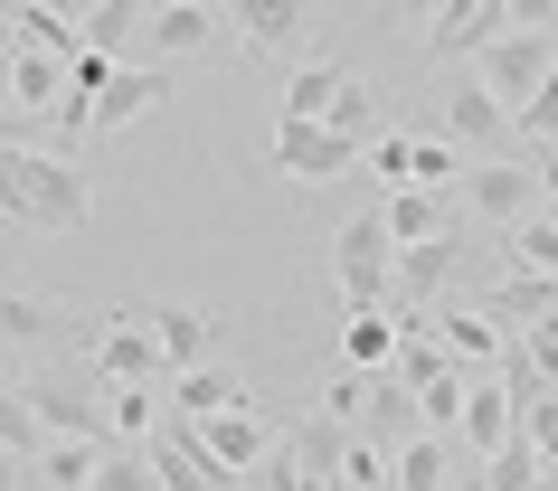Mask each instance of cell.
Masks as SVG:
<instances>
[{"instance_id": "cell-22", "label": "cell", "mask_w": 558, "mask_h": 491, "mask_svg": "<svg viewBox=\"0 0 558 491\" xmlns=\"http://www.w3.org/2000/svg\"><path fill=\"white\" fill-rule=\"evenodd\" d=\"M10 105H20V114H58L66 105V66L38 58V48H20V58H10Z\"/></svg>"}, {"instance_id": "cell-2", "label": "cell", "mask_w": 558, "mask_h": 491, "mask_svg": "<svg viewBox=\"0 0 558 491\" xmlns=\"http://www.w3.org/2000/svg\"><path fill=\"white\" fill-rule=\"evenodd\" d=\"M20 397L38 406L48 444H114V378L95 369L86 349H66V359H38V369L20 378Z\"/></svg>"}, {"instance_id": "cell-23", "label": "cell", "mask_w": 558, "mask_h": 491, "mask_svg": "<svg viewBox=\"0 0 558 491\" xmlns=\"http://www.w3.org/2000/svg\"><path fill=\"white\" fill-rule=\"evenodd\" d=\"M379 218H388V236H398V256H408V246H436V236H445L436 189H388V199H379Z\"/></svg>"}, {"instance_id": "cell-39", "label": "cell", "mask_w": 558, "mask_h": 491, "mask_svg": "<svg viewBox=\"0 0 558 491\" xmlns=\"http://www.w3.org/2000/svg\"><path fill=\"white\" fill-rule=\"evenodd\" d=\"M539 218H549V228H558V161H549V171H539Z\"/></svg>"}, {"instance_id": "cell-11", "label": "cell", "mask_w": 558, "mask_h": 491, "mask_svg": "<svg viewBox=\"0 0 558 491\" xmlns=\"http://www.w3.org/2000/svg\"><path fill=\"white\" fill-rule=\"evenodd\" d=\"M228 29V10H208V0H161V10H143V48L151 66L161 58H208V38Z\"/></svg>"}, {"instance_id": "cell-24", "label": "cell", "mask_w": 558, "mask_h": 491, "mask_svg": "<svg viewBox=\"0 0 558 491\" xmlns=\"http://www.w3.org/2000/svg\"><path fill=\"white\" fill-rule=\"evenodd\" d=\"M323 133H341V143L360 151V161H369V143H379V86H369V76H351V86H341V105H331V123Z\"/></svg>"}, {"instance_id": "cell-31", "label": "cell", "mask_w": 558, "mask_h": 491, "mask_svg": "<svg viewBox=\"0 0 558 491\" xmlns=\"http://www.w3.org/2000/svg\"><path fill=\"white\" fill-rule=\"evenodd\" d=\"M539 472H549L539 444H501V454L483 463V482H493V491H539Z\"/></svg>"}, {"instance_id": "cell-26", "label": "cell", "mask_w": 558, "mask_h": 491, "mask_svg": "<svg viewBox=\"0 0 558 491\" xmlns=\"http://www.w3.org/2000/svg\"><path fill=\"white\" fill-rule=\"evenodd\" d=\"M76 20H86V48H95V58L133 66V58H123V48L143 38V10H123V0H95V10H76Z\"/></svg>"}, {"instance_id": "cell-33", "label": "cell", "mask_w": 558, "mask_h": 491, "mask_svg": "<svg viewBox=\"0 0 558 491\" xmlns=\"http://www.w3.org/2000/svg\"><path fill=\"white\" fill-rule=\"evenodd\" d=\"M246 491H303V463H294V434H275V454L246 472Z\"/></svg>"}, {"instance_id": "cell-1", "label": "cell", "mask_w": 558, "mask_h": 491, "mask_svg": "<svg viewBox=\"0 0 558 491\" xmlns=\"http://www.w3.org/2000/svg\"><path fill=\"white\" fill-rule=\"evenodd\" d=\"M0 218H20V228H38V236H76L95 218L86 161H58V151H0Z\"/></svg>"}, {"instance_id": "cell-3", "label": "cell", "mask_w": 558, "mask_h": 491, "mask_svg": "<svg viewBox=\"0 0 558 491\" xmlns=\"http://www.w3.org/2000/svg\"><path fill=\"white\" fill-rule=\"evenodd\" d=\"M549 66H558V29H549V10H521V29H501L483 58H473V76L511 105V123H521V105L539 86H549Z\"/></svg>"}, {"instance_id": "cell-14", "label": "cell", "mask_w": 558, "mask_h": 491, "mask_svg": "<svg viewBox=\"0 0 558 491\" xmlns=\"http://www.w3.org/2000/svg\"><path fill=\"white\" fill-rule=\"evenodd\" d=\"M341 86H351V66H341V58H303L294 76H284V105H275V123H331Z\"/></svg>"}, {"instance_id": "cell-10", "label": "cell", "mask_w": 558, "mask_h": 491, "mask_svg": "<svg viewBox=\"0 0 558 491\" xmlns=\"http://www.w3.org/2000/svg\"><path fill=\"white\" fill-rule=\"evenodd\" d=\"M464 199L511 236V228L539 218V171H521V161H473V171H464Z\"/></svg>"}, {"instance_id": "cell-4", "label": "cell", "mask_w": 558, "mask_h": 491, "mask_svg": "<svg viewBox=\"0 0 558 491\" xmlns=\"http://www.w3.org/2000/svg\"><path fill=\"white\" fill-rule=\"evenodd\" d=\"M143 454H151V482H161V491H246L228 463L199 444V426H190V416H161V434H151Z\"/></svg>"}, {"instance_id": "cell-19", "label": "cell", "mask_w": 558, "mask_h": 491, "mask_svg": "<svg viewBox=\"0 0 558 491\" xmlns=\"http://www.w3.org/2000/svg\"><path fill=\"white\" fill-rule=\"evenodd\" d=\"M454 256H464L454 236H436V246H408V256H398V303H426V312H436L445 293H454Z\"/></svg>"}, {"instance_id": "cell-7", "label": "cell", "mask_w": 558, "mask_h": 491, "mask_svg": "<svg viewBox=\"0 0 558 491\" xmlns=\"http://www.w3.org/2000/svg\"><path fill=\"white\" fill-rule=\"evenodd\" d=\"M0 341L38 349V359H66V349H76V312H66V303H48V293L0 284Z\"/></svg>"}, {"instance_id": "cell-28", "label": "cell", "mask_w": 558, "mask_h": 491, "mask_svg": "<svg viewBox=\"0 0 558 491\" xmlns=\"http://www.w3.org/2000/svg\"><path fill=\"white\" fill-rule=\"evenodd\" d=\"M408 189H436V199H445V189H464V151L445 143L436 123L416 133V180H408Z\"/></svg>"}, {"instance_id": "cell-20", "label": "cell", "mask_w": 558, "mask_h": 491, "mask_svg": "<svg viewBox=\"0 0 558 491\" xmlns=\"http://www.w3.org/2000/svg\"><path fill=\"white\" fill-rule=\"evenodd\" d=\"M341 369H360V378L398 369V321L388 312H341Z\"/></svg>"}, {"instance_id": "cell-37", "label": "cell", "mask_w": 558, "mask_h": 491, "mask_svg": "<svg viewBox=\"0 0 558 491\" xmlns=\"http://www.w3.org/2000/svg\"><path fill=\"white\" fill-rule=\"evenodd\" d=\"M521 444H539V463H558V397L521 406Z\"/></svg>"}, {"instance_id": "cell-32", "label": "cell", "mask_w": 558, "mask_h": 491, "mask_svg": "<svg viewBox=\"0 0 558 491\" xmlns=\"http://www.w3.org/2000/svg\"><path fill=\"white\" fill-rule=\"evenodd\" d=\"M369 171H379L388 189H408L416 180V133H379V143H369Z\"/></svg>"}, {"instance_id": "cell-6", "label": "cell", "mask_w": 558, "mask_h": 491, "mask_svg": "<svg viewBox=\"0 0 558 491\" xmlns=\"http://www.w3.org/2000/svg\"><path fill=\"white\" fill-rule=\"evenodd\" d=\"M501 29H521V10H501V0H445V10H426V58L473 66Z\"/></svg>"}, {"instance_id": "cell-30", "label": "cell", "mask_w": 558, "mask_h": 491, "mask_svg": "<svg viewBox=\"0 0 558 491\" xmlns=\"http://www.w3.org/2000/svg\"><path fill=\"white\" fill-rule=\"evenodd\" d=\"M511 274H549V284H558V228H549V218L511 228Z\"/></svg>"}, {"instance_id": "cell-42", "label": "cell", "mask_w": 558, "mask_h": 491, "mask_svg": "<svg viewBox=\"0 0 558 491\" xmlns=\"http://www.w3.org/2000/svg\"><path fill=\"white\" fill-rule=\"evenodd\" d=\"M549 29H558V10H549Z\"/></svg>"}, {"instance_id": "cell-25", "label": "cell", "mask_w": 558, "mask_h": 491, "mask_svg": "<svg viewBox=\"0 0 558 491\" xmlns=\"http://www.w3.org/2000/svg\"><path fill=\"white\" fill-rule=\"evenodd\" d=\"M95 463H105V444H48V454L29 463V491H86Z\"/></svg>"}, {"instance_id": "cell-17", "label": "cell", "mask_w": 558, "mask_h": 491, "mask_svg": "<svg viewBox=\"0 0 558 491\" xmlns=\"http://www.w3.org/2000/svg\"><path fill=\"white\" fill-rule=\"evenodd\" d=\"M464 444L483 463L501 454V444H521V406L501 397V378H473V397H464Z\"/></svg>"}, {"instance_id": "cell-12", "label": "cell", "mask_w": 558, "mask_h": 491, "mask_svg": "<svg viewBox=\"0 0 558 491\" xmlns=\"http://www.w3.org/2000/svg\"><path fill=\"white\" fill-rule=\"evenodd\" d=\"M151 341H161V359H171V378H190V369H218L208 349H218V321L208 312H190V303H151Z\"/></svg>"}, {"instance_id": "cell-13", "label": "cell", "mask_w": 558, "mask_h": 491, "mask_svg": "<svg viewBox=\"0 0 558 491\" xmlns=\"http://www.w3.org/2000/svg\"><path fill=\"white\" fill-rule=\"evenodd\" d=\"M228 29L246 38V58H275V48H294V38L313 29V10H303V0H236Z\"/></svg>"}, {"instance_id": "cell-38", "label": "cell", "mask_w": 558, "mask_h": 491, "mask_svg": "<svg viewBox=\"0 0 558 491\" xmlns=\"http://www.w3.org/2000/svg\"><path fill=\"white\" fill-rule=\"evenodd\" d=\"M511 341H521L530 359H539V378H549V388H558V321H539V331H511Z\"/></svg>"}, {"instance_id": "cell-40", "label": "cell", "mask_w": 558, "mask_h": 491, "mask_svg": "<svg viewBox=\"0 0 558 491\" xmlns=\"http://www.w3.org/2000/svg\"><path fill=\"white\" fill-rule=\"evenodd\" d=\"M454 491H493V482H483V472H473V482H454Z\"/></svg>"}, {"instance_id": "cell-27", "label": "cell", "mask_w": 558, "mask_h": 491, "mask_svg": "<svg viewBox=\"0 0 558 491\" xmlns=\"http://www.w3.org/2000/svg\"><path fill=\"white\" fill-rule=\"evenodd\" d=\"M464 397H473V369H445V378H426V388H416V426L426 434H464Z\"/></svg>"}, {"instance_id": "cell-35", "label": "cell", "mask_w": 558, "mask_h": 491, "mask_svg": "<svg viewBox=\"0 0 558 491\" xmlns=\"http://www.w3.org/2000/svg\"><path fill=\"white\" fill-rule=\"evenodd\" d=\"M521 133H530V143H549V151H558V66H549V86H539V95L521 105Z\"/></svg>"}, {"instance_id": "cell-16", "label": "cell", "mask_w": 558, "mask_h": 491, "mask_svg": "<svg viewBox=\"0 0 558 491\" xmlns=\"http://www.w3.org/2000/svg\"><path fill=\"white\" fill-rule=\"evenodd\" d=\"M161 397H171V416H190V426H208V416H236V406H256L236 369H190V378H171Z\"/></svg>"}, {"instance_id": "cell-34", "label": "cell", "mask_w": 558, "mask_h": 491, "mask_svg": "<svg viewBox=\"0 0 558 491\" xmlns=\"http://www.w3.org/2000/svg\"><path fill=\"white\" fill-rule=\"evenodd\" d=\"M341 491H388V454L369 434H351V463H341Z\"/></svg>"}, {"instance_id": "cell-18", "label": "cell", "mask_w": 558, "mask_h": 491, "mask_svg": "<svg viewBox=\"0 0 558 491\" xmlns=\"http://www.w3.org/2000/svg\"><path fill=\"white\" fill-rule=\"evenodd\" d=\"M483 312H493L501 331H539V321H558V284L549 274H501V284L483 293Z\"/></svg>"}, {"instance_id": "cell-41", "label": "cell", "mask_w": 558, "mask_h": 491, "mask_svg": "<svg viewBox=\"0 0 558 491\" xmlns=\"http://www.w3.org/2000/svg\"><path fill=\"white\" fill-rule=\"evenodd\" d=\"M539 491H558V463H549V472H539Z\"/></svg>"}, {"instance_id": "cell-9", "label": "cell", "mask_w": 558, "mask_h": 491, "mask_svg": "<svg viewBox=\"0 0 558 491\" xmlns=\"http://www.w3.org/2000/svg\"><path fill=\"white\" fill-rule=\"evenodd\" d=\"M86 359L114 378V388H171V359H161V341H151V321H105Z\"/></svg>"}, {"instance_id": "cell-21", "label": "cell", "mask_w": 558, "mask_h": 491, "mask_svg": "<svg viewBox=\"0 0 558 491\" xmlns=\"http://www.w3.org/2000/svg\"><path fill=\"white\" fill-rule=\"evenodd\" d=\"M388 491H454V454H445V434H408V444L388 454Z\"/></svg>"}, {"instance_id": "cell-5", "label": "cell", "mask_w": 558, "mask_h": 491, "mask_svg": "<svg viewBox=\"0 0 558 491\" xmlns=\"http://www.w3.org/2000/svg\"><path fill=\"white\" fill-rule=\"evenodd\" d=\"M436 133H445V143H454V151H483V161H501V143H511L521 123H511V105H501V95L483 86V76H464V86L445 95Z\"/></svg>"}, {"instance_id": "cell-29", "label": "cell", "mask_w": 558, "mask_h": 491, "mask_svg": "<svg viewBox=\"0 0 558 491\" xmlns=\"http://www.w3.org/2000/svg\"><path fill=\"white\" fill-rule=\"evenodd\" d=\"M86 491H161V482H151V454H143V444H105V463H95Z\"/></svg>"}, {"instance_id": "cell-8", "label": "cell", "mask_w": 558, "mask_h": 491, "mask_svg": "<svg viewBox=\"0 0 558 491\" xmlns=\"http://www.w3.org/2000/svg\"><path fill=\"white\" fill-rule=\"evenodd\" d=\"M341 171H360V151L341 133H323V123H275V180L313 189V180H341Z\"/></svg>"}, {"instance_id": "cell-15", "label": "cell", "mask_w": 558, "mask_h": 491, "mask_svg": "<svg viewBox=\"0 0 558 491\" xmlns=\"http://www.w3.org/2000/svg\"><path fill=\"white\" fill-rule=\"evenodd\" d=\"M161 95H171V76H161V66H114V76H105V95H95V133H123V123H143Z\"/></svg>"}, {"instance_id": "cell-36", "label": "cell", "mask_w": 558, "mask_h": 491, "mask_svg": "<svg viewBox=\"0 0 558 491\" xmlns=\"http://www.w3.org/2000/svg\"><path fill=\"white\" fill-rule=\"evenodd\" d=\"M360 406H369V378H360V369H341V378L323 388V416H331V426H351Z\"/></svg>"}]
</instances>
